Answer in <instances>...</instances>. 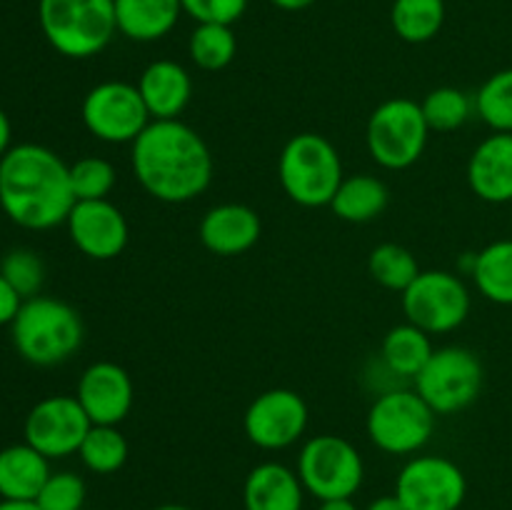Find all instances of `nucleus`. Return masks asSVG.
<instances>
[{
  "label": "nucleus",
  "instance_id": "obj_1",
  "mask_svg": "<svg viewBox=\"0 0 512 510\" xmlns=\"http://www.w3.org/2000/svg\"><path fill=\"white\" fill-rule=\"evenodd\" d=\"M130 165L140 188L160 203H190L213 183L208 143L183 120H150L135 138Z\"/></svg>",
  "mask_w": 512,
  "mask_h": 510
},
{
  "label": "nucleus",
  "instance_id": "obj_2",
  "mask_svg": "<svg viewBox=\"0 0 512 510\" xmlns=\"http://www.w3.org/2000/svg\"><path fill=\"white\" fill-rule=\"evenodd\" d=\"M75 205L70 165L38 143L13 145L0 158V210L25 230H50Z\"/></svg>",
  "mask_w": 512,
  "mask_h": 510
},
{
  "label": "nucleus",
  "instance_id": "obj_3",
  "mask_svg": "<svg viewBox=\"0 0 512 510\" xmlns=\"http://www.w3.org/2000/svg\"><path fill=\"white\" fill-rule=\"evenodd\" d=\"M10 335L20 358L38 368L65 363L83 345V320L73 305L48 295L23 300L10 323Z\"/></svg>",
  "mask_w": 512,
  "mask_h": 510
},
{
  "label": "nucleus",
  "instance_id": "obj_4",
  "mask_svg": "<svg viewBox=\"0 0 512 510\" xmlns=\"http://www.w3.org/2000/svg\"><path fill=\"white\" fill-rule=\"evenodd\" d=\"M38 23L50 48L73 60L103 53L118 33L113 0H38Z\"/></svg>",
  "mask_w": 512,
  "mask_h": 510
},
{
  "label": "nucleus",
  "instance_id": "obj_5",
  "mask_svg": "<svg viewBox=\"0 0 512 510\" xmlns=\"http://www.w3.org/2000/svg\"><path fill=\"white\" fill-rule=\"evenodd\" d=\"M343 178L338 148L325 135L298 133L280 150L278 180L285 195L303 208L330 205Z\"/></svg>",
  "mask_w": 512,
  "mask_h": 510
},
{
  "label": "nucleus",
  "instance_id": "obj_6",
  "mask_svg": "<svg viewBox=\"0 0 512 510\" xmlns=\"http://www.w3.org/2000/svg\"><path fill=\"white\" fill-rule=\"evenodd\" d=\"M435 410L410 388L378 393L365 418L370 443L388 455L420 453L435 433Z\"/></svg>",
  "mask_w": 512,
  "mask_h": 510
},
{
  "label": "nucleus",
  "instance_id": "obj_7",
  "mask_svg": "<svg viewBox=\"0 0 512 510\" xmlns=\"http://www.w3.org/2000/svg\"><path fill=\"white\" fill-rule=\"evenodd\" d=\"M430 128L420 103L410 98H390L370 113L365 128L368 153L380 168L405 170L418 163L428 145Z\"/></svg>",
  "mask_w": 512,
  "mask_h": 510
},
{
  "label": "nucleus",
  "instance_id": "obj_8",
  "mask_svg": "<svg viewBox=\"0 0 512 510\" xmlns=\"http://www.w3.org/2000/svg\"><path fill=\"white\" fill-rule=\"evenodd\" d=\"M483 363L463 345L435 348L425 368L413 378L415 393L435 410V415L460 413L478 400L483 390Z\"/></svg>",
  "mask_w": 512,
  "mask_h": 510
},
{
  "label": "nucleus",
  "instance_id": "obj_9",
  "mask_svg": "<svg viewBox=\"0 0 512 510\" xmlns=\"http://www.w3.org/2000/svg\"><path fill=\"white\" fill-rule=\"evenodd\" d=\"M298 478L305 493L318 500L353 498L365 478L358 448L340 435H313L298 453Z\"/></svg>",
  "mask_w": 512,
  "mask_h": 510
},
{
  "label": "nucleus",
  "instance_id": "obj_10",
  "mask_svg": "<svg viewBox=\"0 0 512 510\" xmlns=\"http://www.w3.org/2000/svg\"><path fill=\"white\" fill-rule=\"evenodd\" d=\"M405 320L428 335L458 330L470 315V290L458 273L450 270H420L418 278L403 290Z\"/></svg>",
  "mask_w": 512,
  "mask_h": 510
},
{
  "label": "nucleus",
  "instance_id": "obj_11",
  "mask_svg": "<svg viewBox=\"0 0 512 510\" xmlns=\"http://www.w3.org/2000/svg\"><path fill=\"white\" fill-rule=\"evenodd\" d=\"M80 118L93 138L110 145H133L153 120L138 85L125 80H105L93 85L80 105Z\"/></svg>",
  "mask_w": 512,
  "mask_h": 510
},
{
  "label": "nucleus",
  "instance_id": "obj_12",
  "mask_svg": "<svg viewBox=\"0 0 512 510\" xmlns=\"http://www.w3.org/2000/svg\"><path fill=\"white\" fill-rule=\"evenodd\" d=\"M395 495L408 510H458L468 495V480L450 458L415 455L400 468Z\"/></svg>",
  "mask_w": 512,
  "mask_h": 510
},
{
  "label": "nucleus",
  "instance_id": "obj_13",
  "mask_svg": "<svg viewBox=\"0 0 512 510\" xmlns=\"http://www.w3.org/2000/svg\"><path fill=\"white\" fill-rule=\"evenodd\" d=\"M90 418L75 395H48L30 408L25 418V443L48 460L75 455L90 430Z\"/></svg>",
  "mask_w": 512,
  "mask_h": 510
},
{
  "label": "nucleus",
  "instance_id": "obj_14",
  "mask_svg": "<svg viewBox=\"0 0 512 510\" xmlns=\"http://www.w3.org/2000/svg\"><path fill=\"white\" fill-rule=\"evenodd\" d=\"M310 410L303 395L290 388H273L253 398L243 415V430L260 450H285L308 430Z\"/></svg>",
  "mask_w": 512,
  "mask_h": 510
},
{
  "label": "nucleus",
  "instance_id": "obj_15",
  "mask_svg": "<svg viewBox=\"0 0 512 510\" xmlns=\"http://www.w3.org/2000/svg\"><path fill=\"white\" fill-rule=\"evenodd\" d=\"M75 248L90 260H113L125 250L130 238L128 220L118 205L103 200H75L65 220Z\"/></svg>",
  "mask_w": 512,
  "mask_h": 510
},
{
  "label": "nucleus",
  "instance_id": "obj_16",
  "mask_svg": "<svg viewBox=\"0 0 512 510\" xmlns=\"http://www.w3.org/2000/svg\"><path fill=\"white\" fill-rule=\"evenodd\" d=\"M75 398L93 425H120L135 403L133 378L123 365L98 360L83 370Z\"/></svg>",
  "mask_w": 512,
  "mask_h": 510
},
{
  "label": "nucleus",
  "instance_id": "obj_17",
  "mask_svg": "<svg viewBox=\"0 0 512 510\" xmlns=\"http://www.w3.org/2000/svg\"><path fill=\"white\" fill-rule=\"evenodd\" d=\"M263 233L260 215L250 205L223 203L213 205L198 225L200 243L215 255L248 253Z\"/></svg>",
  "mask_w": 512,
  "mask_h": 510
},
{
  "label": "nucleus",
  "instance_id": "obj_18",
  "mask_svg": "<svg viewBox=\"0 0 512 510\" xmlns=\"http://www.w3.org/2000/svg\"><path fill=\"white\" fill-rule=\"evenodd\" d=\"M468 185L485 203L512 200V133H493L468 160Z\"/></svg>",
  "mask_w": 512,
  "mask_h": 510
},
{
  "label": "nucleus",
  "instance_id": "obj_19",
  "mask_svg": "<svg viewBox=\"0 0 512 510\" xmlns=\"http://www.w3.org/2000/svg\"><path fill=\"white\" fill-rule=\"evenodd\" d=\"M138 90L153 120H175L193 98V78L175 60H153L140 73Z\"/></svg>",
  "mask_w": 512,
  "mask_h": 510
},
{
  "label": "nucleus",
  "instance_id": "obj_20",
  "mask_svg": "<svg viewBox=\"0 0 512 510\" xmlns=\"http://www.w3.org/2000/svg\"><path fill=\"white\" fill-rule=\"evenodd\" d=\"M303 500L305 488L298 473L283 463H260L245 478V510H303Z\"/></svg>",
  "mask_w": 512,
  "mask_h": 510
},
{
  "label": "nucleus",
  "instance_id": "obj_21",
  "mask_svg": "<svg viewBox=\"0 0 512 510\" xmlns=\"http://www.w3.org/2000/svg\"><path fill=\"white\" fill-rule=\"evenodd\" d=\"M118 33L135 43L165 38L183 15L180 0H113Z\"/></svg>",
  "mask_w": 512,
  "mask_h": 510
},
{
  "label": "nucleus",
  "instance_id": "obj_22",
  "mask_svg": "<svg viewBox=\"0 0 512 510\" xmlns=\"http://www.w3.org/2000/svg\"><path fill=\"white\" fill-rule=\"evenodd\" d=\"M50 478V460L28 443L0 450V498L35 500Z\"/></svg>",
  "mask_w": 512,
  "mask_h": 510
},
{
  "label": "nucleus",
  "instance_id": "obj_23",
  "mask_svg": "<svg viewBox=\"0 0 512 510\" xmlns=\"http://www.w3.org/2000/svg\"><path fill=\"white\" fill-rule=\"evenodd\" d=\"M390 203L388 185L368 173L345 175L330 200V210L345 223H370L380 218Z\"/></svg>",
  "mask_w": 512,
  "mask_h": 510
},
{
  "label": "nucleus",
  "instance_id": "obj_24",
  "mask_svg": "<svg viewBox=\"0 0 512 510\" xmlns=\"http://www.w3.org/2000/svg\"><path fill=\"white\" fill-rule=\"evenodd\" d=\"M430 338L433 335H428L418 325L405 320V323L390 328L388 335L383 338V345H380V363L395 378L413 380L425 368L430 355L435 353V345Z\"/></svg>",
  "mask_w": 512,
  "mask_h": 510
},
{
  "label": "nucleus",
  "instance_id": "obj_25",
  "mask_svg": "<svg viewBox=\"0 0 512 510\" xmlns=\"http://www.w3.org/2000/svg\"><path fill=\"white\" fill-rule=\"evenodd\" d=\"M475 288L483 298L498 305H512V238L495 240L475 253Z\"/></svg>",
  "mask_w": 512,
  "mask_h": 510
},
{
  "label": "nucleus",
  "instance_id": "obj_26",
  "mask_svg": "<svg viewBox=\"0 0 512 510\" xmlns=\"http://www.w3.org/2000/svg\"><path fill=\"white\" fill-rule=\"evenodd\" d=\"M390 25L405 43H428L445 25V0H393Z\"/></svg>",
  "mask_w": 512,
  "mask_h": 510
},
{
  "label": "nucleus",
  "instance_id": "obj_27",
  "mask_svg": "<svg viewBox=\"0 0 512 510\" xmlns=\"http://www.w3.org/2000/svg\"><path fill=\"white\" fill-rule=\"evenodd\" d=\"M235 53H238V38L233 33V25L198 23L190 33L188 55L200 70L218 73L233 63Z\"/></svg>",
  "mask_w": 512,
  "mask_h": 510
},
{
  "label": "nucleus",
  "instance_id": "obj_28",
  "mask_svg": "<svg viewBox=\"0 0 512 510\" xmlns=\"http://www.w3.org/2000/svg\"><path fill=\"white\" fill-rule=\"evenodd\" d=\"M78 455L88 470L98 475H110L123 468L130 448L118 425H90Z\"/></svg>",
  "mask_w": 512,
  "mask_h": 510
},
{
  "label": "nucleus",
  "instance_id": "obj_29",
  "mask_svg": "<svg viewBox=\"0 0 512 510\" xmlns=\"http://www.w3.org/2000/svg\"><path fill=\"white\" fill-rule=\"evenodd\" d=\"M370 278L385 290L403 293L410 283L420 275V265L408 248L398 243H383L373 248L368 258Z\"/></svg>",
  "mask_w": 512,
  "mask_h": 510
},
{
  "label": "nucleus",
  "instance_id": "obj_30",
  "mask_svg": "<svg viewBox=\"0 0 512 510\" xmlns=\"http://www.w3.org/2000/svg\"><path fill=\"white\" fill-rule=\"evenodd\" d=\"M475 113L495 133H512V68L490 75L473 95Z\"/></svg>",
  "mask_w": 512,
  "mask_h": 510
},
{
  "label": "nucleus",
  "instance_id": "obj_31",
  "mask_svg": "<svg viewBox=\"0 0 512 510\" xmlns=\"http://www.w3.org/2000/svg\"><path fill=\"white\" fill-rule=\"evenodd\" d=\"M420 108H423L425 120H428V128L438 130V133L463 128L470 115L475 113L473 98L463 90L450 88V85L430 90L423 103H420Z\"/></svg>",
  "mask_w": 512,
  "mask_h": 510
},
{
  "label": "nucleus",
  "instance_id": "obj_32",
  "mask_svg": "<svg viewBox=\"0 0 512 510\" xmlns=\"http://www.w3.org/2000/svg\"><path fill=\"white\" fill-rule=\"evenodd\" d=\"M115 168L110 160L98 155H85L70 165V185H73L75 200H103L115 188Z\"/></svg>",
  "mask_w": 512,
  "mask_h": 510
},
{
  "label": "nucleus",
  "instance_id": "obj_33",
  "mask_svg": "<svg viewBox=\"0 0 512 510\" xmlns=\"http://www.w3.org/2000/svg\"><path fill=\"white\" fill-rule=\"evenodd\" d=\"M0 275L20 293V298L28 300L40 295L45 283V265L35 250L15 248L0 263Z\"/></svg>",
  "mask_w": 512,
  "mask_h": 510
},
{
  "label": "nucleus",
  "instance_id": "obj_34",
  "mask_svg": "<svg viewBox=\"0 0 512 510\" xmlns=\"http://www.w3.org/2000/svg\"><path fill=\"white\" fill-rule=\"evenodd\" d=\"M40 510H83L85 505V483L78 473L60 470L50 473L43 490L35 498Z\"/></svg>",
  "mask_w": 512,
  "mask_h": 510
},
{
  "label": "nucleus",
  "instance_id": "obj_35",
  "mask_svg": "<svg viewBox=\"0 0 512 510\" xmlns=\"http://www.w3.org/2000/svg\"><path fill=\"white\" fill-rule=\"evenodd\" d=\"M250 0H180L183 13L190 15L195 23H218L233 25L248 10Z\"/></svg>",
  "mask_w": 512,
  "mask_h": 510
},
{
  "label": "nucleus",
  "instance_id": "obj_36",
  "mask_svg": "<svg viewBox=\"0 0 512 510\" xmlns=\"http://www.w3.org/2000/svg\"><path fill=\"white\" fill-rule=\"evenodd\" d=\"M23 298H20L18 290L8 283V280L0 275V325H10L18 315Z\"/></svg>",
  "mask_w": 512,
  "mask_h": 510
},
{
  "label": "nucleus",
  "instance_id": "obj_37",
  "mask_svg": "<svg viewBox=\"0 0 512 510\" xmlns=\"http://www.w3.org/2000/svg\"><path fill=\"white\" fill-rule=\"evenodd\" d=\"M10 140H13V125H10V118L5 115V110L0 108V158L13 148Z\"/></svg>",
  "mask_w": 512,
  "mask_h": 510
},
{
  "label": "nucleus",
  "instance_id": "obj_38",
  "mask_svg": "<svg viewBox=\"0 0 512 510\" xmlns=\"http://www.w3.org/2000/svg\"><path fill=\"white\" fill-rule=\"evenodd\" d=\"M365 510H408V508H405V505L400 503L398 495L393 493V495H380V498H375Z\"/></svg>",
  "mask_w": 512,
  "mask_h": 510
},
{
  "label": "nucleus",
  "instance_id": "obj_39",
  "mask_svg": "<svg viewBox=\"0 0 512 510\" xmlns=\"http://www.w3.org/2000/svg\"><path fill=\"white\" fill-rule=\"evenodd\" d=\"M318 510H358L353 498H335V500H320Z\"/></svg>",
  "mask_w": 512,
  "mask_h": 510
},
{
  "label": "nucleus",
  "instance_id": "obj_40",
  "mask_svg": "<svg viewBox=\"0 0 512 510\" xmlns=\"http://www.w3.org/2000/svg\"><path fill=\"white\" fill-rule=\"evenodd\" d=\"M270 3H273L275 8L290 10V13H293V10H305V8H310V5H313L315 0H270Z\"/></svg>",
  "mask_w": 512,
  "mask_h": 510
},
{
  "label": "nucleus",
  "instance_id": "obj_41",
  "mask_svg": "<svg viewBox=\"0 0 512 510\" xmlns=\"http://www.w3.org/2000/svg\"><path fill=\"white\" fill-rule=\"evenodd\" d=\"M0 510H40L35 500H0Z\"/></svg>",
  "mask_w": 512,
  "mask_h": 510
},
{
  "label": "nucleus",
  "instance_id": "obj_42",
  "mask_svg": "<svg viewBox=\"0 0 512 510\" xmlns=\"http://www.w3.org/2000/svg\"><path fill=\"white\" fill-rule=\"evenodd\" d=\"M155 510H193V508H188V505H178V503H165V505H158Z\"/></svg>",
  "mask_w": 512,
  "mask_h": 510
}]
</instances>
